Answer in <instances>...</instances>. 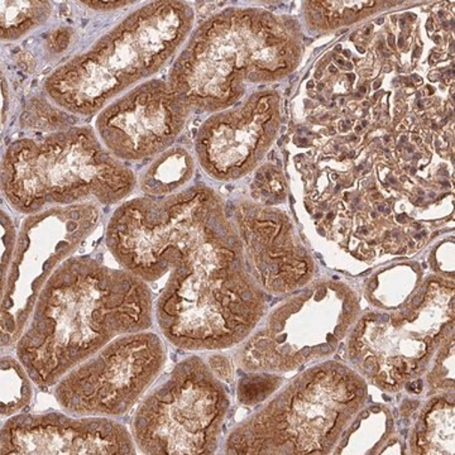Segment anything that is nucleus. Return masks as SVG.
<instances>
[{"label":"nucleus","mask_w":455,"mask_h":455,"mask_svg":"<svg viewBox=\"0 0 455 455\" xmlns=\"http://www.w3.org/2000/svg\"><path fill=\"white\" fill-rule=\"evenodd\" d=\"M152 324L145 281L90 257H70L44 283L17 341V358L36 385L49 388L116 338Z\"/></svg>","instance_id":"1"},{"label":"nucleus","mask_w":455,"mask_h":455,"mask_svg":"<svg viewBox=\"0 0 455 455\" xmlns=\"http://www.w3.org/2000/svg\"><path fill=\"white\" fill-rule=\"evenodd\" d=\"M193 13L184 3L154 2L132 12L89 50L57 68L44 82L53 104L90 116L147 82L187 38Z\"/></svg>","instance_id":"2"},{"label":"nucleus","mask_w":455,"mask_h":455,"mask_svg":"<svg viewBox=\"0 0 455 455\" xmlns=\"http://www.w3.org/2000/svg\"><path fill=\"white\" fill-rule=\"evenodd\" d=\"M139 180L90 127H71L13 140L2 161V191L20 214L123 202Z\"/></svg>","instance_id":"3"},{"label":"nucleus","mask_w":455,"mask_h":455,"mask_svg":"<svg viewBox=\"0 0 455 455\" xmlns=\"http://www.w3.org/2000/svg\"><path fill=\"white\" fill-rule=\"evenodd\" d=\"M155 311L161 333L173 346L224 349L252 333L266 300L244 268L242 244H217L173 269Z\"/></svg>","instance_id":"4"},{"label":"nucleus","mask_w":455,"mask_h":455,"mask_svg":"<svg viewBox=\"0 0 455 455\" xmlns=\"http://www.w3.org/2000/svg\"><path fill=\"white\" fill-rule=\"evenodd\" d=\"M295 56L286 22L265 12L230 9L197 29L169 84L190 108L217 110L235 103L247 80L289 73Z\"/></svg>","instance_id":"5"},{"label":"nucleus","mask_w":455,"mask_h":455,"mask_svg":"<svg viewBox=\"0 0 455 455\" xmlns=\"http://www.w3.org/2000/svg\"><path fill=\"white\" fill-rule=\"evenodd\" d=\"M236 236L220 197L211 188H191L121 204L108 223L106 243L122 268L154 283L208 245Z\"/></svg>","instance_id":"6"},{"label":"nucleus","mask_w":455,"mask_h":455,"mask_svg":"<svg viewBox=\"0 0 455 455\" xmlns=\"http://www.w3.org/2000/svg\"><path fill=\"white\" fill-rule=\"evenodd\" d=\"M228 409L227 392L208 364L188 358L140 403L132 436L143 454H212Z\"/></svg>","instance_id":"7"},{"label":"nucleus","mask_w":455,"mask_h":455,"mask_svg":"<svg viewBox=\"0 0 455 455\" xmlns=\"http://www.w3.org/2000/svg\"><path fill=\"white\" fill-rule=\"evenodd\" d=\"M99 220L97 203L52 208L27 218L2 283L3 349L20 340L44 283L94 232Z\"/></svg>","instance_id":"8"},{"label":"nucleus","mask_w":455,"mask_h":455,"mask_svg":"<svg viewBox=\"0 0 455 455\" xmlns=\"http://www.w3.org/2000/svg\"><path fill=\"white\" fill-rule=\"evenodd\" d=\"M163 339L149 331L124 334L56 383L66 414L118 418L139 403L166 363Z\"/></svg>","instance_id":"9"},{"label":"nucleus","mask_w":455,"mask_h":455,"mask_svg":"<svg viewBox=\"0 0 455 455\" xmlns=\"http://www.w3.org/2000/svg\"><path fill=\"white\" fill-rule=\"evenodd\" d=\"M190 106L163 80L147 82L114 99L97 114L95 132L118 160L143 161L169 148Z\"/></svg>","instance_id":"10"},{"label":"nucleus","mask_w":455,"mask_h":455,"mask_svg":"<svg viewBox=\"0 0 455 455\" xmlns=\"http://www.w3.org/2000/svg\"><path fill=\"white\" fill-rule=\"evenodd\" d=\"M2 455L136 454L124 425L98 416L14 415L3 425Z\"/></svg>","instance_id":"11"},{"label":"nucleus","mask_w":455,"mask_h":455,"mask_svg":"<svg viewBox=\"0 0 455 455\" xmlns=\"http://www.w3.org/2000/svg\"><path fill=\"white\" fill-rule=\"evenodd\" d=\"M277 128L276 95H253L238 109L212 116L203 125L196 137L200 163L212 178H242L259 164Z\"/></svg>","instance_id":"12"},{"label":"nucleus","mask_w":455,"mask_h":455,"mask_svg":"<svg viewBox=\"0 0 455 455\" xmlns=\"http://www.w3.org/2000/svg\"><path fill=\"white\" fill-rule=\"evenodd\" d=\"M236 233L247 254L253 280L271 293H283L300 283L307 268L293 245L291 228L284 215L252 203L235 209Z\"/></svg>","instance_id":"13"},{"label":"nucleus","mask_w":455,"mask_h":455,"mask_svg":"<svg viewBox=\"0 0 455 455\" xmlns=\"http://www.w3.org/2000/svg\"><path fill=\"white\" fill-rule=\"evenodd\" d=\"M193 163L184 151L164 154L143 171L139 179L140 191L147 197H164L190 179Z\"/></svg>","instance_id":"14"},{"label":"nucleus","mask_w":455,"mask_h":455,"mask_svg":"<svg viewBox=\"0 0 455 455\" xmlns=\"http://www.w3.org/2000/svg\"><path fill=\"white\" fill-rule=\"evenodd\" d=\"M52 13L50 2H2V40H20L38 28Z\"/></svg>","instance_id":"15"},{"label":"nucleus","mask_w":455,"mask_h":455,"mask_svg":"<svg viewBox=\"0 0 455 455\" xmlns=\"http://www.w3.org/2000/svg\"><path fill=\"white\" fill-rule=\"evenodd\" d=\"M32 379L18 358L2 357V419L11 418L25 410L33 397Z\"/></svg>","instance_id":"16"},{"label":"nucleus","mask_w":455,"mask_h":455,"mask_svg":"<svg viewBox=\"0 0 455 455\" xmlns=\"http://www.w3.org/2000/svg\"><path fill=\"white\" fill-rule=\"evenodd\" d=\"M68 113L56 104L36 100L23 114L22 124L31 130L49 131L51 127L53 132L65 130L71 127L68 124Z\"/></svg>","instance_id":"17"},{"label":"nucleus","mask_w":455,"mask_h":455,"mask_svg":"<svg viewBox=\"0 0 455 455\" xmlns=\"http://www.w3.org/2000/svg\"><path fill=\"white\" fill-rule=\"evenodd\" d=\"M281 379L268 372H259L244 377L238 383V398L244 405H256L262 403L269 395L280 387Z\"/></svg>","instance_id":"18"},{"label":"nucleus","mask_w":455,"mask_h":455,"mask_svg":"<svg viewBox=\"0 0 455 455\" xmlns=\"http://www.w3.org/2000/svg\"><path fill=\"white\" fill-rule=\"evenodd\" d=\"M283 194V185L276 171L265 169L257 173L253 185L254 196L268 204L277 202Z\"/></svg>","instance_id":"19"},{"label":"nucleus","mask_w":455,"mask_h":455,"mask_svg":"<svg viewBox=\"0 0 455 455\" xmlns=\"http://www.w3.org/2000/svg\"><path fill=\"white\" fill-rule=\"evenodd\" d=\"M2 242H3V253H2V283L7 277L9 267H11L12 259H13L14 251H16L17 236L16 230H14L13 221L5 214L4 211L2 212Z\"/></svg>","instance_id":"20"},{"label":"nucleus","mask_w":455,"mask_h":455,"mask_svg":"<svg viewBox=\"0 0 455 455\" xmlns=\"http://www.w3.org/2000/svg\"><path fill=\"white\" fill-rule=\"evenodd\" d=\"M209 368L217 379L230 382L233 379V368L229 359L224 355H212L209 358Z\"/></svg>","instance_id":"21"},{"label":"nucleus","mask_w":455,"mask_h":455,"mask_svg":"<svg viewBox=\"0 0 455 455\" xmlns=\"http://www.w3.org/2000/svg\"><path fill=\"white\" fill-rule=\"evenodd\" d=\"M84 4L95 9V11H113V9L122 8L124 5L136 4V2H84Z\"/></svg>","instance_id":"22"}]
</instances>
